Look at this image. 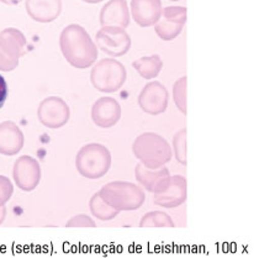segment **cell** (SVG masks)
Listing matches in <instances>:
<instances>
[{"label":"cell","mask_w":259,"mask_h":258,"mask_svg":"<svg viewBox=\"0 0 259 258\" xmlns=\"http://www.w3.org/2000/svg\"><path fill=\"white\" fill-rule=\"evenodd\" d=\"M60 47L67 62L74 68H89L98 60L97 45L87 30L78 24L64 27L60 36Z\"/></svg>","instance_id":"6da1fadb"},{"label":"cell","mask_w":259,"mask_h":258,"mask_svg":"<svg viewBox=\"0 0 259 258\" xmlns=\"http://www.w3.org/2000/svg\"><path fill=\"white\" fill-rule=\"evenodd\" d=\"M135 156L145 167L156 169L171 159L173 152L164 137L154 133L140 135L132 145Z\"/></svg>","instance_id":"7a4b0ae2"},{"label":"cell","mask_w":259,"mask_h":258,"mask_svg":"<svg viewBox=\"0 0 259 258\" xmlns=\"http://www.w3.org/2000/svg\"><path fill=\"white\" fill-rule=\"evenodd\" d=\"M101 198L117 211H134L143 205L146 194L142 188L130 182H111L99 192Z\"/></svg>","instance_id":"3957f363"},{"label":"cell","mask_w":259,"mask_h":258,"mask_svg":"<svg viewBox=\"0 0 259 258\" xmlns=\"http://www.w3.org/2000/svg\"><path fill=\"white\" fill-rule=\"evenodd\" d=\"M75 167L80 176L88 179H99L110 170L111 153L105 146L88 144L78 151Z\"/></svg>","instance_id":"277c9868"},{"label":"cell","mask_w":259,"mask_h":258,"mask_svg":"<svg viewBox=\"0 0 259 258\" xmlns=\"http://www.w3.org/2000/svg\"><path fill=\"white\" fill-rule=\"evenodd\" d=\"M126 75L122 63L111 58H104L92 69L90 82L101 93H115L123 85Z\"/></svg>","instance_id":"5b68a950"},{"label":"cell","mask_w":259,"mask_h":258,"mask_svg":"<svg viewBox=\"0 0 259 258\" xmlns=\"http://www.w3.org/2000/svg\"><path fill=\"white\" fill-rule=\"evenodd\" d=\"M26 37L20 30L9 27L0 32V71L11 72L25 52Z\"/></svg>","instance_id":"8992f818"},{"label":"cell","mask_w":259,"mask_h":258,"mask_svg":"<svg viewBox=\"0 0 259 258\" xmlns=\"http://www.w3.org/2000/svg\"><path fill=\"white\" fill-rule=\"evenodd\" d=\"M154 204L173 209L187 200V179L182 176L167 177L154 188Z\"/></svg>","instance_id":"52a82bcc"},{"label":"cell","mask_w":259,"mask_h":258,"mask_svg":"<svg viewBox=\"0 0 259 258\" xmlns=\"http://www.w3.org/2000/svg\"><path fill=\"white\" fill-rule=\"evenodd\" d=\"M95 40L99 50L111 57L126 55L131 47V37L125 29L119 26H103L98 31Z\"/></svg>","instance_id":"ba28073f"},{"label":"cell","mask_w":259,"mask_h":258,"mask_svg":"<svg viewBox=\"0 0 259 258\" xmlns=\"http://www.w3.org/2000/svg\"><path fill=\"white\" fill-rule=\"evenodd\" d=\"M40 122L49 128H60L68 122L70 109L62 98L50 97L41 102L37 109Z\"/></svg>","instance_id":"9c48e42d"},{"label":"cell","mask_w":259,"mask_h":258,"mask_svg":"<svg viewBox=\"0 0 259 258\" xmlns=\"http://www.w3.org/2000/svg\"><path fill=\"white\" fill-rule=\"evenodd\" d=\"M160 18L154 24V31L163 41H171L184 29L187 9L184 7H167L162 9Z\"/></svg>","instance_id":"30bf717a"},{"label":"cell","mask_w":259,"mask_h":258,"mask_svg":"<svg viewBox=\"0 0 259 258\" xmlns=\"http://www.w3.org/2000/svg\"><path fill=\"white\" fill-rule=\"evenodd\" d=\"M13 178L21 190L32 192L41 181L40 163L31 156H21L14 163Z\"/></svg>","instance_id":"8fae6325"},{"label":"cell","mask_w":259,"mask_h":258,"mask_svg":"<svg viewBox=\"0 0 259 258\" xmlns=\"http://www.w3.org/2000/svg\"><path fill=\"white\" fill-rule=\"evenodd\" d=\"M140 108L150 115L164 113L169 103V94L165 87L159 82H151L143 87L139 95Z\"/></svg>","instance_id":"7c38bea8"},{"label":"cell","mask_w":259,"mask_h":258,"mask_svg":"<svg viewBox=\"0 0 259 258\" xmlns=\"http://www.w3.org/2000/svg\"><path fill=\"white\" fill-rule=\"evenodd\" d=\"M121 106L114 98L103 97L94 103L92 108V119L101 128H109L119 122Z\"/></svg>","instance_id":"4fadbf2b"},{"label":"cell","mask_w":259,"mask_h":258,"mask_svg":"<svg viewBox=\"0 0 259 258\" xmlns=\"http://www.w3.org/2000/svg\"><path fill=\"white\" fill-rule=\"evenodd\" d=\"M131 13L135 22L141 27L156 24L162 14L160 0H131Z\"/></svg>","instance_id":"5bb4252c"},{"label":"cell","mask_w":259,"mask_h":258,"mask_svg":"<svg viewBox=\"0 0 259 258\" xmlns=\"http://www.w3.org/2000/svg\"><path fill=\"white\" fill-rule=\"evenodd\" d=\"M101 26H119L122 29L130 25V11L126 0H109L100 11Z\"/></svg>","instance_id":"9a60e30c"},{"label":"cell","mask_w":259,"mask_h":258,"mask_svg":"<svg viewBox=\"0 0 259 258\" xmlns=\"http://www.w3.org/2000/svg\"><path fill=\"white\" fill-rule=\"evenodd\" d=\"M25 137L18 125L13 121L0 124V153L4 156H15L22 150Z\"/></svg>","instance_id":"2e32d148"},{"label":"cell","mask_w":259,"mask_h":258,"mask_svg":"<svg viewBox=\"0 0 259 258\" xmlns=\"http://www.w3.org/2000/svg\"><path fill=\"white\" fill-rule=\"evenodd\" d=\"M26 11L33 21L47 24L62 13V0H26Z\"/></svg>","instance_id":"e0dca14e"},{"label":"cell","mask_w":259,"mask_h":258,"mask_svg":"<svg viewBox=\"0 0 259 258\" xmlns=\"http://www.w3.org/2000/svg\"><path fill=\"white\" fill-rule=\"evenodd\" d=\"M135 175H136L137 182H139L146 190H148V192H153L154 188L157 187V184H158L160 181H163V179L170 176L169 170H168L164 165L156 168V169H151V168L145 167L142 163H139L136 165Z\"/></svg>","instance_id":"ac0fdd59"},{"label":"cell","mask_w":259,"mask_h":258,"mask_svg":"<svg viewBox=\"0 0 259 258\" xmlns=\"http://www.w3.org/2000/svg\"><path fill=\"white\" fill-rule=\"evenodd\" d=\"M137 73L145 79H153L158 77L163 68V61L158 55L146 56V57L136 60L132 63Z\"/></svg>","instance_id":"d6986e66"},{"label":"cell","mask_w":259,"mask_h":258,"mask_svg":"<svg viewBox=\"0 0 259 258\" xmlns=\"http://www.w3.org/2000/svg\"><path fill=\"white\" fill-rule=\"evenodd\" d=\"M89 207L94 218L99 219L101 221H109L117 217L120 211L115 210L108 203H105L99 193H95L89 201Z\"/></svg>","instance_id":"ffe728a7"},{"label":"cell","mask_w":259,"mask_h":258,"mask_svg":"<svg viewBox=\"0 0 259 258\" xmlns=\"http://www.w3.org/2000/svg\"><path fill=\"white\" fill-rule=\"evenodd\" d=\"M140 227H174V223L165 212L151 211L143 215Z\"/></svg>","instance_id":"44dd1931"},{"label":"cell","mask_w":259,"mask_h":258,"mask_svg":"<svg viewBox=\"0 0 259 258\" xmlns=\"http://www.w3.org/2000/svg\"><path fill=\"white\" fill-rule=\"evenodd\" d=\"M174 151H176V158L179 163H187V130L183 128L176 134L173 140Z\"/></svg>","instance_id":"7402d4cb"},{"label":"cell","mask_w":259,"mask_h":258,"mask_svg":"<svg viewBox=\"0 0 259 258\" xmlns=\"http://www.w3.org/2000/svg\"><path fill=\"white\" fill-rule=\"evenodd\" d=\"M185 89H187V77H183L174 83L173 97L174 103L183 114H187V100H185Z\"/></svg>","instance_id":"603a6c76"},{"label":"cell","mask_w":259,"mask_h":258,"mask_svg":"<svg viewBox=\"0 0 259 258\" xmlns=\"http://www.w3.org/2000/svg\"><path fill=\"white\" fill-rule=\"evenodd\" d=\"M14 187L8 177L0 176V206L5 205L13 196Z\"/></svg>","instance_id":"cb8c5ba5"},{"label":"cell","mask_w":259,"mask_h":258,"mask_svg":"<svg viewBox=\"0 0 259 258\" xmlns=\"http://www.w3.org/2000/svg\"><path fill=\"white\" fill-rule=\"evenodd\" d=\"M67 227H97V224L90 219L88 215H77L72 218L68 223L66 224Z\"/></svg>","instance_id":"d4e9b609"},{"label":"cell","mask_w":259,"mask_h":258,"mask_svg":"<svg viewBox=\"0 0 259 258\" xmlns=\"http://www.w3.org/2000/svg\"><path fill=\"white\" fill-rule=\"evenodd\" d=\"M8 98V84L5 78L0 74V109L4 106L5 100Z\"/></svg>","instance_id":"484cf974"},{"label":"cell","mask_w":259,"mask_h":258,"mask_svg":"<svg viewBox=\"0 0 259 258\" xmlns=\"http://www.w3.org/2000/svg\"><path fill=\"white\" fill-rule=\"evenodd\" d=\"M5 217H7V209H5V206H0V225L3 224V221L5 220Z\"/></svg>","instance_id":"4316f807"},{"label":"cell","mask_w":259,"mask_h":258,"mask_svg":"<svg viewBox=\"0 0 259 258\" xmlns=\"http://www.w3.org/2000/svg\"><path fill=\"white\" fill-rule=\"evenodd\" d=\"M3 4H7V5H18L20 4L22 0H0Z\"/></svg>","instance_id":"83f0119b"},{"label":"cell","mask_w":259,"mask_h":258,"mask_svg":"<svg viewBox=\"0 0 259 258\" xmlns=\"http://www.w3.org/2000/svg\"><path fill=\"white\" fill-rule=\"evenodd\" d=\"M84 3H89V4H98V3H101L103 0H83Z\"/></svg>","instance_id":"f1b7e54d"},{"label":"cell","mask_w":259,"mask_h":258,"mask_svg":"<svg viewBox=\"0 0 259 258\" xmlns=\"http://www.w3.org/2000/svg\"><path fill=\"white\" fill-rule=\"evenodd\" d=\"M170 2H178V0H170Z\"/></svg>","instance_id":"f546056e"}]
</instances>
